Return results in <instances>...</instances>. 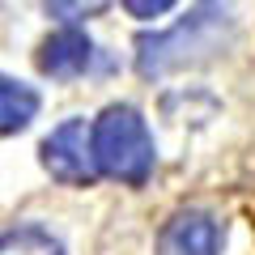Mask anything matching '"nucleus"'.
I'll list each match as a JSON object with an SVG mask.
<instances>
[{
	"label": "nucleus",
	"mask_w": 255,
	"mask_h": 255,
	"mask_svg": "<svg viewBox=\"0 0 255 255\" xmlns=\"http://www.w3.org/2000/svg\"><path fill=\"white\" fill-rule=\"evenodd\" d=\"M230 34H234V9H230V0H204L174 30L136 38V73L140 77H166L174 68L200 64L217 47H226Z\"/></svg>",
	"instance_id": "f257e3e1"
},
{
	"label": "nucleus",
	"mask_w": 255,
	"mask_h": 255,
	"mask_svg": "<svg viewBox=\"0 0 255 255\" xmlns=\"http://www.w3.org/2000/svg\"><path fill=\"white\" fill-rule=\"evenodd\" d=\"M94 162L98 174L119 179L128 187H140L153 174V136L136 107L115 102L94 119Z\"/></svg>",
	"instance_id": "f03ea898"
},
{
	"label": "nucleus",
	"mask_w": 255,
	"mask_h": 255,
	"mask_svg": "<svg viewBox=\"0 0 255 255\" xmlns=\"http://www.w3.org/2000/svg\"><path fill=\"white\" fill-rule=\"evenodd\" d=\"M43 166L51 179L73 183V187H90L98 179V162H94V124L85 119H64L51 136L43 140Z\"/></svg>",
	"instance_id": "7ed1b4c3"
},
{
	"label": "nucleus",
	"mask_w": 255,
	"mask_h": 255,
	"mask_svg": "<svg viewBox=\"0 0 255 255\" xmlns=\"http://www.w3.org/2000/svg\"><path fill=\"white\" fill-rule=\"evenodd\" d=\"M157 255H221V226L204 209H183L157 234Z\"/></svg>",
	"instance_id": "20e7f679"
},
{
	"label": "nucleus",
	"mask_w": 255,
	"mask_h": 255,
	"mask_svg": "<svg viewBox=\"0 0 255 255\" xmlns=\"http://www.w3.org/2000/svg\"><path fill=\"white\" fill-rule=\"evenodd\" d=\"M90 64H94V43L77 26L47 34L43 47H38V73L51 77V81H73V77L90 73Z\"/></svg>",
	"instance_id": "39448f33"
},
{
	"label": "nucleus",
	"mask_w": 255,
	"mask_h": 255,
	"mask_svg": "<svg viewBox=\"0 0 255 255\" xmlns=\"http://www.w3.org/2000/svg\"><path fill=\"white\" fill-rule=\"evenodd\" d=\"M34 115H38V94L13 77H0V136L21 132Z\"/></svg>",
	"instance_id": "423d86ee"
},
{
	"label": "nucleus",
	"mask_w": 255,
	"mask_h": 255,
	"mask_svg": "<svg viewBox=\"0 0 255 255\" xmlns=\"http://www.w3.org/2000/svg\"><path fill=\"white\" fill-rule=\"evenodd\" d=\"M0 255H64V243L43 226H17L0 234Z\"/></svg>",
	"instance_id": "0eeeda50"
},
{
	"label": "nucleus",
	"mask_w": 255,
	"mask_h": 255,
	"mask_svg": "<svg viewBox=\"0 0 255 255\" xmlns=\"http://www.w3.org/2000/svg\"><path fill=\"white\" fill-rule=\"evenodd\" d=\"M51 17H64V21H81V17H94L111 4V0H38Z\"/></svg>",
	"instance_id": "6e6552de"
},
{
	"label": "nucleus",
	"mask_w": 255,
	"mask_h": 255,
	"mask_svg": "<svg viewBox=\"0 0 255 255\" xmlns=\"http://www.w3.org/2000/svg\"><path fill=\"white\" fill-rule=\"evenodd\" d=\"M174 4H179V0H124V9L132 13V17H162L166 9H174Z\"/></svg>",
	"instance_id": "1a4fd4ad"
}]
</instances>
